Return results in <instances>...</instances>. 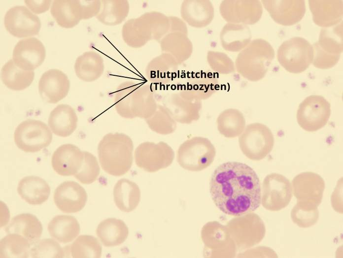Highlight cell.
I'll return each mask as SVG.
<instances>
[{"label":"cell","instance_id":"obj_37","mask_svg":"<svg viewBox=\"0 0 343 258\" xmlns=\"http://www.w3.org/2000/svg\"><path fill=\"white\" fill-rule=\"evenodd\" d=\"M31 246L29 241L24 236L17 233H8L0 242V258H28Z\"/></svg>","mask_w":343,"mask_h":258},{"label":"cell","instance_id":"obj_14","mask_svg":"<svg viewBox=\"0 0 343 258\" xmlns=\"http://www.w3.org/2000/svg\"><path fill=\"white\" fill-rule=\"evenodd\" d=\"M46 57V49L40 40L35 37H28L20 40L15 45L12 60L19 68L34 71L43 63Z\"/></svg>","mask_w":343,"mask_h":258},{"label":"cell","instance_id":"obj_30","mask_svg":"<svg viewBox=\"0 0 343 258\" xmlns=\"http://www.w3.org/2000/svg\"><path fill=\"white\" fill-rule=\"evenodd\" d=\"M218 132L228 138L239 137L246 127L245 117L242 113L235 108H228L222 111L216 119Z\"/></svg>","mask_w":343,"mask_h":258},{"label":"cell","instance_id":"obj_17","mask_svg":"<svg viewBox=\"0 0 343 258\" xmlns=\"http://www.w3.org/2000/svg\"><path fill=\"white\" fill-rule=\"evenodd\" d=\"M38 92L42 99L49 103H57L68 95L70 82L67 75L58 69L44 72L38 82Z\"/></svg>","mask_w":343,"mask_h":258},{"label":"cell","instance_id":"obj_24","mask_svg":"<svg viewBox=\"0 0 343 258\" xmlns=\"http://www.w3.org/2000/svg\"><path fill=\"white\" fill-rule=\"evenodd\" d=\"M251 37L249 28L240 24L227 23L219 34L222 47L231 52L241 51L250 42Z\"/></svg>","mask_w":343,"mask_h":258},{"label":"cell","instance_id":"obj_36","mask_svg":"<svg viewBox=\"0 0 343 258\" xmlns=\"http://www.w3.org/2000/svg\"><path fill=\"white\" fill-rule=\"evenodd\" d=\"M154 62L148 73L149 80L161 84L171 82L176 74V60L171 55L165 54L158 57Z\"/></svg>","mask_w":343,"mask_h":258},{"label":"cell","instance_id":"obj_26","mask_svg":"<svg viewBox=\"0 0 343 258\" xmlns=\"http://www.w3.org/2000/svg\"><path fill=\"white\" fill-rule=\"evenodd\" d=\"M42 226L36 216L29 213H23L13 217L5 227L6 233H17L26 238L33 245L40 238Z\"/></svg>","mask_w":343,"mask_h":258},{"label":"cell","instance_id":"obj_6","mask_svg":"<svg viewBox=\"0 0 343 258\" xmlns=\"http://www.w3.org/2000/svg\"><path fill=\"white\" fill-rule=\"evenodd\" d=\"M313 58L312 45L300 36L284 41L277 52L280 64L287 71L294 74L306 70L312 63Z\"/></svg>","mask_w":343,"mask_h":258},{"label":"cell","instance_id":"obj_1","mask_svg":"<svg viewBox=\"0 0 343 258\" xmlns=\"http://www.w3.org/2000/svg\"><path fill=\"white\" fill-rule=\"evenodd\" d=\"M213 202L224 213L239 217L256 210L261 203V186L255 171L246 164L228 161L213 171L209 182Z\"/></svg>","mask_w":343,"mask_h":258},{"label":"cell","instance_id":"obj_5","mask_svg":"<svg viewBox=\"0 0 343 258\" xmlns=\"http://www.w3.org/2000/svg\"><path fill=\"white\" fill-rule=\"evenodd\" d=\"M216 156L215 146L206 137L193 136L184 141L177 152V161L183 169L193 172L209 166Z\"/></svg>","mask_w":343,"mask_h":258},{"label":"cell","instance_id":"obj_4","mask_svg":"<svg viewBox=\"0 0 343 258\" xmlns=\"http://www.w3.org/2000/svg\"><path fill=\"white\" fill-rule=\"evenodd\" d=\"M274 54L268 41L255 39L238 54L235 62L236 70L248 81H258L265 76Z\"/></svg>","mask_w":343,"mask_h":258},{"label":"cell","instance_id":"obj_38","mask_svg":"<svg viewBox=\"0 0 343 258\" xmlns=\"http://www.w3.org/2000/svg\"><path fill=\"white\" fill-rule=\"evenodd\" d=\"M69 250L73 258H99L102 255V247L96 237L82 235L69 246Z\"/></svg>","mask_w":343,"mask_h":258},{"label":"cell","instance_id":"obj_2","mask_svg":"<svg viewBox=\"0 0 343 258\" xmlns=\"http://www.w3.org/2000/svg\"><path fill=\"white\" fill-rule=\"evenodd\" d=\"M133 151L134 143L129 135L121 132L106 134L98 146L102 169L114 176L125 174L133 164Z\"/></svg>","mask_w":343,"mask_h":258},{"label":"cell","instance_id":"obj_19","mask_svg":"<svg viewBox=\"0 0 343 258\" xmlns=\"http://www.w3.org/2000/svg\"><path fill=\"white\" fill-rule=\"evenodd\" d=\"M163 106L177 123L182 124H190L198 121L201 115L202 101L186 99L179 93L169 95Z\"/></svg>","mask_w":343,"mask_h":258},{"label":"cell","instance_id":"obj_12","mask_svg":"<svg viewBox=\"0 0 343 258\" xmlns=\"http://www.w3.org/2000/svg\"><path fill=\"white\" fill-rule=\"evenodd\" d=\"M219 13L227 23L254 25L261 19L263 6L258 0H224L219 7Z\"/></svg>","mask_w":343,"mask_h":258},{"label":"cell","instance_id":"obj_8","mask_svg":"<svg viewBox=\"0 0 343 258\" xmlns=\"http://www.w3.org/2000/svg\"><path fill=\"white\" fill-rule=\"evenodd\" d=\"M14 140L20 150L26 153H35L50 145L52 140V132L44 122L27 119L16 127Z\"/></svg>","mask_w":343,"mask_h":258},{"label":"cell","instance_id":"obj_29","mask_svg":"<svg viewBox=\"0 0 343 258\" xmlns=\"http://www.w3.org/2000/svg\"><path fill=\"white\" fill-rule=\"evenodd\" d=\"M80 225L75 218L69 215H57L48 225L51 237L63 243L73 241L80 232Z\"/></svg>","mask_w":343,"mask_h":258},{"label":"cell","instance_id":"obj_25","mask_svg":"<svg viewBox=\"0 0 343 258\" xmlns=\"http://www.w3.org/2000/svg\"><path fill=\"white\" fill-rule=\"evenodd\" d=\"M17 192L21 197L29 204L40 205L48 199L50 188L42 178L28 176L19 181Z\"/></svg>","mask_w":343,"mask_h":258},{"label":"cell","instance_id":"obj_21","mask_svg":"<svg viewBox=\"0 0 343 258\" xmlns=\"http://www.w3.org/2000/svg\"><path fill=\"white\" fill-rule=\"evenodd\" d=\"M309 5L313 21L318 26L329 28L342 20V0H309Z\"/></svg>","mask_w":343,"mask_h":258},{"label":"cell","instance_id":"obj_9","mask_svg":"<svg viewBox=\"0 0 343 258\" xmlns=\"http://www.w3.org/2000/svg\"><path fill=\"white\" fill-rule=\"evenodd\" d=\"M136 165L145 171L157 172L170 166L174 158V152L167 143L146 141L140 143L134 152Z\"/></svg>","mask_w":343,"mask_h":258},{"label":"cell","instance_id":"obj_41","mask_svg":"<svg viewBox=\"0 0 343 258\" xmlns=\"http://www.w3.org/2000/svg\"><path fill=\"white\" fill-rule=\"evenodd\" d=\"M83 153L82 165L74 176L82 184H90L98 178L100 173V167L94 155L87 151H83Z\"/></svg>","mask_w":343,"mask_h":258},{"label":"cell","instance_id":"obj_15","mask_svg":"<svg viewBox=\"0 0 343 258\" xmlns=\"http://www.w3.org/2000/svg\"><path fill=\"white\" fill-rule=\"evenodd\" d=\"M219 88V81L214 74L210 71H200L188 78L178 93L186 99L202 101L211 97Z\"/></svg>","mask_w":343,"mask_h":258},{"label":"cell","instance_id":"obj_13","mask_svg":"<svg viewBox=\"0 0 343 258\" xmlns=\"http://www.w3.org/2000/svg\"><path fill=\"white\" fill-rule=\"evenodd\" d=\"M6 30L18 38H28L36 35L41 28L39 17L27 6L16 5L9 9L4 17Z\"/></svg>","mask_w":343,"mask_h":258},{"label":"cell","instance_id":"obj_32","mask_svg":"<svg viewBox=\"0 0 343 258\" xmlns=\"http://www.w3.org/2000/svg\"><path fill=\"white\" fill-rule=\"evenodd\" d=\"M34 77V71L19 68L12 59L8 61L1 69V79L4 85L13 91H22L32 83Z\"/></svg>","mask_w":343,"mask_h":258},{"label":"cell","instance_id":"obj_18","mask_svg":"<svg viewBox=\"0 0 343 258\" xmlns=\"http://www.w3.org/2000/svg\"><path fill=\"white\" fill-rule=\"evenodd\" d=\"M54 201L61 211L66 213H76L85 206L87 194L80 185L73 181L60 184L54 193Z\"/></svg>","mask_w":343,"mask_h":258},{"label":"cell","instance_id":"obj_28","mask_svg":"<svg viewBox=\"0 0 343 258\" xmlns=\"http://www.w3.org/2000/svg\"><path fill=\"white\" fill-rule=\"evenodd\" d=\"M114 201L122 211L130 212L135 210L140 200V191L135 182L122 178L115 184L113 189Z\"/></svg>","mask_w":343,"mask_h":258},{"label":"cell","instance_id":"obj_39","mask_svg":"<svg viewBox=\"0 0 343 258\" xmlns=\"http://www.w3.org/2000/svg\"><path fill=\"white\" fill-rule=\"evenodd\" d=\"M145 120L152 131L161 135L171 134L177 128V122L163 105H158L154 114Z\"/></svg>","mask_w":343,"mask_h":258},{"label":"cell","instance_id":"obj_22","mask_svg":"<svg viewBox=\"0 0 343 258\" xmlns=\"http://www.w3.org/2000/svg\"><path fill=\"white\" fill-rule=\"evenodd\" d=\"M181 13L190 26L202 29L208 26L213 21L214 9L209 0H187L182 4Z\"/></svg>","mask_w":343,"mask_h":258},{"label":"cell","instance_id":"obj_11","mask_svg":"<svg viewBox=\"0 0 343 258\" xmlns=\"http://www.w3.org/2000/svg\"><path fill=\"white\" fill-rule=\"evenodd\" d=\"M292 197V185L286 177L276 173L265 177L261 189V203L265 209L279 211L288 205Z\"/></svg>","mask_w":343,"mask_h":258},{"label":"cell","instance_id":"obj_35","mask_svg":"<svg viewBox=\"0 0 343 258\" xmlns=\"http://www.w3.org/2000/svg\"><path fill=\"white\" fill-rule=\"evenodd\" d=\"M162 47L178 63L189 59L193 51V44L187 34L180 32H173L167 35L162 42Z\"/></svg>","mask_w":343,"mask_h":258},{"label":"cell","instance_id":"obj_43","mask_svg":"<svg viewBox=\"0 0 343 258\" xmlns=\"http://www.w3.org/2000/svg\"><path fill=\"white\" fill-rule=\"evenodd\" d=\"M52 0H24L26 6L34 14H39L48 11L51 7Z\"/></svg>","mask_w":343,"mask_h":258},{"label":"cell","instance_id":"obj_7","mask_svg":"<svg viewBox=\"0 0 343 258\" xmlns=\"http://www.w3.org/2000/svg\"><path fill=\"white\" fill-rule=\"evenodd\" d=\"M274 143V136L271 130L260 123L247 125L239 136L240 150L248 159L252 161H260L267 157L272 151Z\"/></svg>","mask_w":343,"mask_h":258},{"label":"cell","instance_id":"obj_42","mask_svg":"<svg viewBox=\"0 0 343 258\" xmlns=\"http://www.w3.org/2000/svg\"><path fill=\"white\" fill-rule=\"evenodd\" d=\"M206 57L209 66L215 73L226 75L236 71L234 62L224 52L208 51Z\"/></svg>","mask_w":343,"mask_h":258},{"label":"cell","instance_id":"obj_40","mask_svg":"<svg viewBox=\"0 0 343 258\" xmlns=\"http://www.w3.org/2000/svg\"><path fill=\"white\" fill-rule=\"evenodd\" d=\"M31 248L30 255L32 258H61L67 257L65 248L52 239L39 240Z\"/></svg>","mask_w":343,"mask_h":258},{"label":"cell","instance_id":"obj_16","mask_svg":"<svg viewBox=\"0 0 343 258\" xmlns=\"http://www.w3.org/2000/svg\"><path fill=\"white\" fill-rule=\"evenodd\" d=\"M261 2L273 20L282 26L297 24L306 12L305 1L303 0H262Z\"/></svg>","mask_w":343,"mask_h":258},{"label":"cell","instance_id":"obj_3","mask_svg":"<svg viewBox=\"0 0 343 258\" xmlns=\"http://www.w3.org/2000/svg\"><path fill=\"white\" fill-rule=\"evenodd\" d=\"M115 101L118 114L128 119H146L154 114L158 107L149 86L133 83H125L119 86Z\"/></svg>","mask_w":343,"mask_h":258},{"label":"cell","instance_id":"obj_10","mask_svg":"<svg viewBox=\"0 0 343 258\" xmlns=\"http://www.w3.org/2000/svg\"><path fill=\"white\" fill-rule=\"evenodd\" d=\"M330 115L329 102L320 95H311L299 104L296 117L301 128L308 132H314L327 124Z\"/></svg>","mask_w":343,"mask_h":258},{"label":"cell","instance_id":"obj_31","mask_svg":"<svg viewBox=\"0 0 343 258\" xmlns=\"http://www.w3.org/2000/svg\"><path fill=\"white\" fill-rule=\"evenodd\" d=\"M74 68L78 78L85 82H92L102 75L104 66L102 57L96 52L90 51L76 59Z\"/></svg>","mask_w":343,"mask_h":258},{"label":"cell","instance_id":"obj_27","mask_svg":"<svg viewBox=\"0 0 343 258\" xmlns=\"http://www.w3.org/2000/svg\"><path fill=\"white\" fill-rule=\"evenodd\" d=\"M96 234L104 246L114 247L124 242L129 235V229L122 220L110 218L99 224Z\"/></svg>","mask_w":343,"mask_h":258},{"label":"cell","instance_id":"obj_33","mask_svg":"<svg viewBox=\"0 0 343 258\" xmlns=\"http://www.w3.org/2000/svg\"><path fill=\"white\" fill-rule=\"evenodd\" d=\"M50 13L57 24L66 29L75 27L81 20L76 0H54L52 2Z\"/></svg>","mask_w":343,"mask_h":258},{"label":"cell","instance_id":"obj_34","mask_svg":"<svg viewBox=\"0 0 343 258\" xmlns=\"http://www.w3.org/2000/svg\"><path fill=\"white\" fill-rule=\"evenodd\" d=\"M313 45L327 55H341L343 50V22L322 29L318 41Z\"/></svg>","mask_w":343,"mask_h":258},{"label":"cell","instance_id":"obj_23","mask_svg":"<svg viewBox=\"0 0 343 258\" xmlns=\"http://www.w3.org/2000/svg\"><path fill=\"white\" fill-rule=\"evenodd\" d=\"M78 118L75 110L66 104H60L50 112L48 126L55 135L66 137L71 135L77 126Z\"/></svg>","mask_w":343,"mask_h":258},{"label":"cell","instance_id":"obj_20","mask_svg":"<svg viewBox=\"0 0 343 258\" xmlns=\"http://www.w3.org/2000/svg\"><path fill=\"white\" fill-rule=\"evenodd\" d=\"M83 160V151L73 144H66L54 152L51 164L54 170L61 176H74L81 167Z\"/></svg>","mask_w":343,"mask_h":258}]
</instances>
